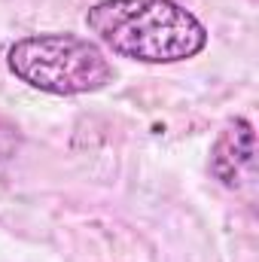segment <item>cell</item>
Listing matches in <instances>:
<instances>
[{
  "label": "cell",
  "instance_id": "3",
  "mask_svg": "<svg viewBox=\"0 0 259 262\" xmlns=\"http://www.w3.org/2000/svg\"><path fill=\"white\" fill-rule=\"evenodd\" d=\"M250 168H253V125L250 119L238 116L220 131V137L210 146V174L223 186L235 189L241 186V177Z\"/></svg>",
  "mask_w": 259,
  "mask_h": 262
},
{
  "label": "cell",
  "instance_id": "2",
  "mask_svg": "<svg viewBox=\"0 0 259 262\" xmlns=\"http://www.w3.org/2000/svg\"><path fill=\"white\" fill-rule=\"evenodd\" d=\"M6 67L25 85L46 95H95L116 76L107 52L79 34H31L6 49Z\"/></svg>",
  "mask_w": 259,
  "mask_h": 262
},
{
  "label": "cell",
  "instance_id": "4",
  "mask_svg": "<svg viewBox=\"0 0 259 262\" xmlns=\"http://www.w3.org/2000/svg\"><path fill=\"white\" fill-rule=\"evenodd\" d=\"M21 149V131L9 122H0V165L9 162Z\"/></svg>",
  "mask_w": 259,
  "mask_h": 262
},
{
  "label": "cell",
  "instance_id": "1",
  "mask_svg": "<svg viewBox=\"0 0 259 262\" xmlns=\"http://www.w3.org/2000/svg\"><path fill=\"white\" fill-rule=\"evenodd\" d=\"M85 28L113 55L140 64L189 61L207 46V28L177 0H101Z\"/></svg>",
  "mask_w": 259,
  "mask_h": 262
}]
</instances>
